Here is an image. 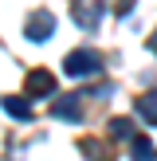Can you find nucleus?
<instances>
[{
	"mask_svg": "<svg viewBox=\"0 0 157 161\" xmlns=\"http://www.w3.org/2000/svg\"><path fill=\"white\" fill-rule=\"evenodd\" d=\"M63 71H67L71 79H90L102 71V55L90 51V47H78V51H71L67 59H63Z\"/></svg>",
	"mask_w": 157,
	"mask_h": 161,
	"instance_id": "nucleus-1",
	"label": "nucleus"
},
{
	"mask_svg": "<svg viewBox=\"0 0 157 161\" xmlns=\"http://www.w3.org/2000/svg\"><path fill=\"white\" fill-rule=\"evenodd\" d=\"M51 31H55L51 12H31V16H28V24H24V36H28L31 43H43V39H51Z\"/></svg>",
	"mask_w": 157,
	"mask_h": 161,
	"instance_id": "nucleus-2",
	"label": "nucleus"
},
{
	"mask_svg": "<svg viewBox=\"0 0 157 161\" xmlns=\"http://www.w3.org/2000/svg\"><path fill=\"white\" fill-rule=\"evenodd\" d=\"M24 94H28V98H47V94H55V75H51L47 67L31 71L28 83H24Z\"/></svg>",
	"mask_w": 157,
	"mask_h": 161,
	"instance_id": "nucleus-3",
	"label": "nucleus"
},
{
	"mask_svg": "<svg viewBox=\"0 0 157 161\" xmlns=\"http://www.w3.org/2000/svg\"><path fill=\"white\" fill-rule=\"evenodd\" d=\"M102 12H106V4H102V0H75V24H83L86 31L98 28Z\"/></svg>",
	"mask_w": 157,
	"mask_h": 161,
	"instance_id": "nucleus-4",
	"label": "nucleus"
},
{
	"mask_svg": "<svg viewBox=\"0 0 157 161\" xmlns=\"http://www.w3.org/2000/svg\"><path fill=\"white\" fill-rule=\"evenodd\" d=\"M51 114L63 118V122H78V118H83V98H78V94H63V98L51 102Z\"/></svg>",
	"mask_w": 157,
	"mask_h": 161,
	"instance_id": "nucleus-5",
	"label": "nucleus"
},
{
	"mask_svg": "<svg viewBox=\"0 0 157 161\" xmlns=\"http://www.w3.org/2000/svg\"><path fill=\"white\" fill-rule=\"evenodd\" d=\"M78 149H83L90 161H114V146H106V142H98V138H83Z\"/></svg>",
	"mask_w": 157,
	"mask_h": 161,
	"instance_id": "nucleus-6",
	"label": "nucleus"
},
{
	"mask_svg": "<svg viewBox=\"0 0 157 161\" xmlns=\"http://www.w3.org/2000/svg\"><path fill=\"white\" fill-rule=\"evenodd\" d=\"M133 146H130V157L133 161H157V149L153 146H149V138H141V134H133Z\"/></svg>",
	"mask_w": 157,
	"mask_h": 161,
	"instance_id": "nucleus-7",
	"label": "nucleus"
},
{
	"mask_svg": "<svg viewBox=\"0 0 157 161\" xmlns=\"http://www.w3.org/2000/svg\"><path fill=\"white\" fill-rule=\"evenodd\" d=\"M138 114L145 118V122L157 126V91H149V94H141V98H138Z\"/></svg>",
	"mask_w": 157,
	"mask_h": 161,
	"instance_id": "nucleus-8",
	"label": "nucleus"
},
{
	"mask_svg": "<svg viewBox=\"0 0 157 161\" xmlns=\"http://www.w3.org/2000/svg\"><path fill=\"white\" fill-rule=\"evenodd\" d=\"M4 110L12 118H20V122H28L31 118V106H28V98H4Z\"/></svg>",
	"mask_w": 157,
	"mask_h": 161,
	"instance_id": "nucleus-9",
	"label": "nucleus"
},
{
	"mask_svg": "<svg viewBox=\"0 0 157 161\" xmlns=\"http://www.w3.org/2000/svg\"><path fill=\"white\" fill-rule=\"evenodd\" d=\"M133 134L138 130H133L130 118H114V122H110V138H133Z\"/></svg>",
	"mask_w": 157,
	"mask_h": 161,
	"instance_id": "nucleus-10",
	"label": "nucleus"
},
{
	"mask_svg": "<svg viewBox=\"0 0 157 161\" xmlns=\"http://www.w3.org/2000/svg\"><path fill=\"white\" fill-rule=\"evenodd\" d=\"M149 51H157V31H153V36H149Z\"/></svg>",
	"mask_w": 157,
	"mask_h": 161,
	"instance_id": "nucleus-11",
	"label": "nucleus"
}]
</instances>
